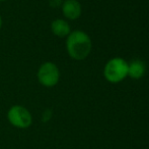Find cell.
<instances>
[{
  "label": "cell",
  "instance_id": "1",
  "mask_svg": "<svg viewBox=\"0 0 149 149\" xmlns=\"http://www.w3.org/2000/svg\"><path fill=\"white\" fill-rule=\"evenodd\" d=\"M67 52L75 60L86 58L91 50V40L86 33L82 31H74L67 36Z\"/></svg>",
  "mask_w": 149,
  "mask_h": 149
},
{
  "label": "cell",
  "instance_id": "2",
  "mask_svg": "<svg viewBox=\"0 0 149 149\" xmlns=\"http://www.w3.org/2000/svg\"><path fill=\"white\" fill-rule=\"evenodd\" d=\"M104 75L111 83H119L128 76V64L122 58H113L104 66Z\"/></svg>",
  "mask_w": 149,
  "mask_h": 149
},
{
  "label": "cell",
  "instance_id": "3",
  "mask_svg": "<svg viewBox=\"0 0 149 149\" xmlns=\"http://www.w3.org/2000/svg\"><path fill=\"white\" fill-rule=\"evenodd\" d=\"M7 119L13 127L26 129L31 125L33 117L31 112L22 105H13L7 112Z\"/></svg>",
  "mask_w": 149,
  "mask_h": 149
},
{
  "label": "cell",
  "instance_id": "4",
  "mask_svg": "<svg viewBox=\"0 0 149 149\" xmlns=\"http://www.w3.org/2000/svg\"><path fill=\"white\" fill-rule=\"evenodd\" d=\"M60 79V72L58 66L53 62H45L39 68L38 80L45 87H53L57 85Z\"/></svg>",
  "mask_w": 149,
  "mask_h": 149
},
{
  "label": "cell",
  "instance_id": "5",
  "mask_svg": "<svg viewBox=\"0 0 149 149\" xmlns=\"http://www.w3.org/2000/svg\"><path fill=\"white\" fill-rule=\"evenodd\" d=\"M62 11L65 18L76 20L81 14V5L77 0H65L62 5Z\"/></svg>",
  "mask_w": 149,
  "mask_h": 149
},
{
  "label": "cell",
  "instance_id": "6",
  "mask_svg": "<svg viewBox=\"0 0 149 149\" xmlns=\"http://www.w3.org/2000/svg\"><path fill=\"white\" fill-rule=\"evenodd\" d=\"M51 30L53 34L57 37H66L70 34V26L69 24L64 20L57 18L53 20L51 24Z\"/></svg>",
  "mask_w": 149,
  "mask_h": 149
},
{
  "label": "cell",
  "instance_id": "7",
  "mask_svg": "<svg viewBox=\"0 0 149 149\" xmlns=\"http://www.w3.org/2000/svg\"><path fill=\"white\" fill-rule=\"evenodd\" d=\"M145 74V64L141 60H133L128 64V76L132 79H140Z\"/></svg>",
  "mask_w": 149,
  "mask_h": 149
},
{
  "label": "cell",
  "instance_id": "8",
  "mask_svg": "<svg viewBox=\"0 0 149 149\" xmlns=\"http://www.w3.org/2000/svg\"><path fill=\"white\" fill-rule=\"evenodd\" d=\"M1 26H2V18H1V16H0V29H1Z\"/></svg>",
  "mask_w": 149,
  "mask_h": 149
},
{
  "label": "cell",
  "instance_id": "9",
  "mask_svg": "<svg viewBox=\"0 0 149 149\" xmlns=\"http://www.w3.org/2000/svg\"><path fill=\"white\" fill-rule=\"evenodd\" d=\"M0 1H6V0H0Z\"/></svg>",
  "mask_w": 149,
  "mask_h": 149
}]
</instances>
